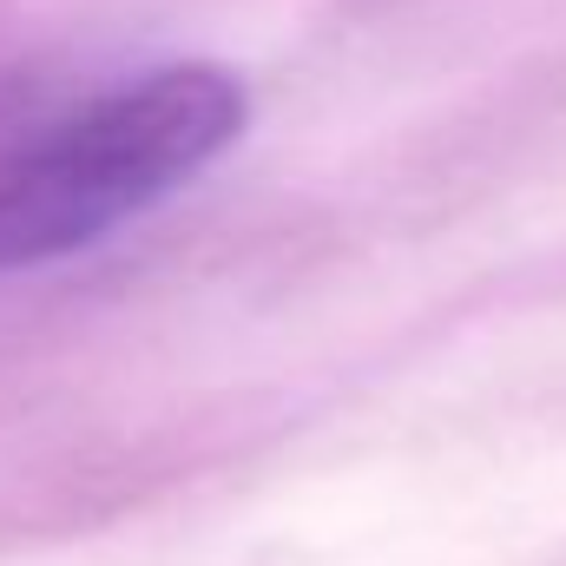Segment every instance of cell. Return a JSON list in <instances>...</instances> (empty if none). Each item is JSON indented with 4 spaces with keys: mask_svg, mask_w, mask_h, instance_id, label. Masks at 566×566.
Wrapping results in <instances>:
<instances>
[{
    "mask_svg": "<svg viewBox=\"0 0 566 566\" xmlns=\"http://www.w3.org/2000/svg\"><path fill=\"white\" fill-rule=\"evenodd\" d=\"M244 113L238 73L178 60L53 119L0 158V277L60 264L145 218L244 133Z\"/></svg>",
    "mask_w": 566,
    "mask_h": 566,
    "instance_id": "cell-1",
    "label": "cell"
}]
</instances>
